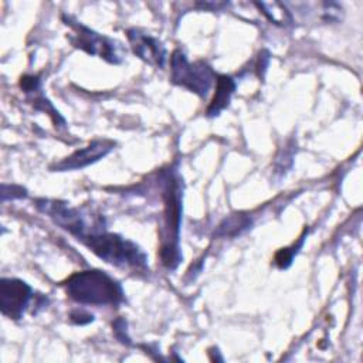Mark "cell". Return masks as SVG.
Here are the masks:
<instances>
[{
  "label": "cell",
  "mask_w": 363,
  "mask_h": 363,
  "mask_svg": "<svg viewBox=\"0 0 363 363\" xmlns=\"http://www.w3.org/2000/svg\"><path fill=\"white\" fill-rule=\"evenodd\" d=\"M255 6H257L258 9H261L262 13H264L271 21H274L275 24L285 26V24H289V23L292 21L288 9H286L282 3H278V1H269V3L261 1V3H255Z\"/></svg>",
  "instance_id": "11"
},
{
  "label": "cell",
  "mask_w": 363,
  "mask_h": 363,
  "mask_svg": "<svg viewBox=\"0 0 363 363\" xmlns=\"http://www.w3.org/2000/svg\"><path fill=\"white\" fill-rule=\"evenodd\" d=\"M33 289L21 279L3 278L0 282V309L10 319H20L31 299Z\"/></svg>",
  "instance_id": "6"
},
{
  "label": "cell",
  "mask_w": 363,
  "mask_h": 363,
  "mask_svg": "<svg viewBox=\"0 0 363 363\" xmlns=\"http://www.w3.org/2000/svg\"><path fill=\"white\" fill-rule=\"evenodd\" d=\"M69 318L77 325H86L94 320V316L85 311H74V312H71Z\"/></svg>",
  "instance_id": "13"
},
{
  "label": "cell",
  "mask_w": 363,
  "mask_h": 363,
  "mask_svg": "<svg viewBox=\"0 0 363 363\" xmlns=\"http://www.w3.org/2000/svg\"><path fill=\"white\" fill-rule=\"evenodd\" d=\"M170 67L172 82L187 88L200 96H204L208 92L213 84L214 72L206 62L197 61L191 64L180 50H176L172 54Z\"/></svg>",
  "instance_id": "4"
},
{
  "label": "cell",
  "mask_w": 363,
  "mask_h": 363,
  "mask_svg": "<svg viewBox=\"0 0 363 363\" xmlns=\"http://www.w3.org/2000/svg\"><path fill=\"white\" fill-rule=\"evenodd\" d=\"M216 94L211 101V104L207 108V115L208 116H216L218 115L224 108L228 106L230 98L235 89V82L231 77L228 75H217L216 77Z\"/></svg>",
  "instance_id": "9"
},
{
  "label": "cell",
  "mask_w": 363,
  "mask_h": 363,
  "mask_svg": "<svg viewBox=\"0 0 363 363\" xmlns=\"http://www.w3.org/2000/svg\"><path fill=\"white\" fill-rule=\"evenodd\" d=\"M251 218L247 214H231L224 218L220 225L217 227L214 235L216 237H235L241 234L251 225Z\"/></svg>",
  "instance_id": "10"
},
{
  "label": "cell",
  "mask_w": 363,
  "mask_h": 363,
  "mask_svg": "<svg viewBox=\"0 0 363 363\" xmlns=\"http://www.w3.org/2000/svg\"><path fill=\"white\" fill-rule=\"evenodd\" d=\"M128 40L130 43V47L133 52L146 61L150 65L162 68L164 65L166 60V50L162 45V43L153 37H150L146 33H142L140 30L130 28L128 30Z\"/></svg>",
  "instance_id": "7"
},
{
  "label": "cell",
  "mask_w": 363,
  "mask_h": 363,
  "mask_svg": "<svg viewBox=\"0 0 363 363\" xmlns=\"http://www.w3.org/2000/svg\"><path fill=\"white\" fill-rule=\"evenodd\" d=\"M115 143L112 140H94L86 147L79 149L74 152L71 156L65 157L60 163L54 166L55 170H74V169H82L91 163L98 162L99 159L105 157L112 149Z\"/></svg>",
  "instance_id": "8"
},
{
  "label": "cell",
  "mask_w": 363,
  "mask_h": 363,
  "mask_svg": "<svg viewBox=\"0 0 363 363\" xmlns=\"http://www.w3.org/2000/svg\"><path fill=\"white\" fill-rule=\"evenodd\" d=\"M82 242L104 261L121 267L145 269L146 255L132 241L122 238L118 234L106 233L105 230L86 235Z\"/></svg>",
  "instance_id": "3"
},
{
  "label": "cell",
  "mask_w": 363,
  "mask_h": 363,
  "mask_svg": "<svg viewBox=\"0 0 363 363\" xmlns=\"http://www.w3.org/2000/svg\"><path fill=\"white\" fill-rule=\"evenodd\" d=\"M163 228L160 231V259L166 268L174 269L180 262L182 254L179 250V233L182 221V184L174 172H163Z\"/></svg>",
  "instance_id": "1"
},
{
  "label": "cell",
  "mask_w": 363,
  "mask_h": 363,
  "mask_svg": "<svg viewBox=\"0 0 363 363\" xmlns=\"http://www.w3.org/2000/svg\"><path fill=\"white\" fill-rule=\"evenodd\" d=\"M6 189L10 190V194L1 197L3 201H6L9 197L10 199H14V197H24L26 196V190L23 187H18V186H7V184H3Z\"/></svg>",
  "instance_id": "15"
},
{
  "label": "cell",
  "mask_w": 363,
  "mask_h": 363,
  "mask_svg": "<svg viewBox=\"0 0 363 363\" xmlns=\"http://www.w3.org/2000/svg\"><path fill=\"white\" fill-rule=\"evenodd\" d=\"M67 294L79 303L118 305L123 301L121 285L99 269L81 271L65 281Z\"/></svg>",
  "instance_id": "2"
},
{
  "label": "cell",
  "mask_w": 363,
  "mask_h": 363,
  "mask_svg": "<svg viewBox=\"0 0 363 363\" xmlns=\"http://www.w3.org/2000/svg\"><path fill=\"white\" fill-rule=\"evenodd\" d=\"M303 240H305V233H303V235H301L299 237V241L296 242V244H294L292 247H289V248H282V250H279L277 254H275V264H277V267L278 268H281V269H285V268H288L289 265H291V262H292V259H294V255L298 252V250L302 247V242H303Z\"/></svg>",
  "instance_id": "12"
},
{
  "label": "cell",
  "mask_w": 363,
  "mask_h": 363,
  "mask_svg": "<svg viewBox=\"0 0 363 363\" xmlns=\"http://www.w3.org/2000/svg\"><path fill=\"white\" fill-rule=\"evenodd\" d=\"M62 20L72 30V35H69V41L72 43V45L86 51L91 55H98L99 58H104L111 64H119L122 61L119 52L121 47L115 41L92 31L91 28L77 21H72L69 17L62 16Z\"/></svg>",
  "instance_id": "5"
},
{
  "label": "cell",
  "mask_w": 363,
  "mask_h": 363,
  "mask_svg": "<svg viewBox=\"0 0 363 363\" xmlns=\"http://www.w3.org/2000/svg\"><path fill=\"white\" fill-rule=\"evenodd\" d=\"M113 330H115L116 337H118L121 342L129 343V339L125 337V335H126V323H125L123 319H118V320L113 323Z\"/></svg>",
  "instance_id": "14"
}]
</instances>
